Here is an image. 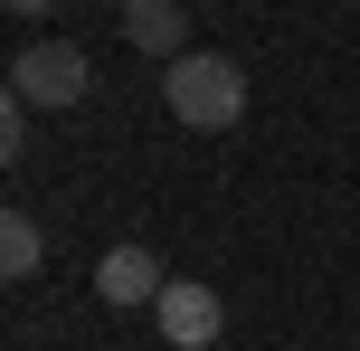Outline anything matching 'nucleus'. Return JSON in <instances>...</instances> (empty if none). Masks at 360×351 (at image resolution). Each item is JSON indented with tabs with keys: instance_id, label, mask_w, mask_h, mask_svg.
Listing matches in <instances>:
<instances>
[{
	"instance_id": "f257e3e1",
	"label": "nucleus",
	"mask_w": 360,
	"mask_h": 351,
	"mask_svg": "<svg viewBox=\"0 0 360 351\" xmlns=\"http://www.w3.org/2000/svg\"><path fill=\"white\" fill-rule=\"evenodd\" d=\"M162 95H171V114L190 133H228L237 114H247V67L218 57V48H190L180 67H162Z\"/></svg>"
},
{
	"instance_id": "f03ea898",
	"label": "nucleus",
	"mask_w": 360,
	"mask_h": 351,
	"mask_svg": "<svg viewBox=\"0 0 360 351\" xmlns=\"http://www.w3.org/2000/svg\"><path fill=\"white\" fill-rule=\"evenodd\" d=\"M86 48H76V38H38V48H19L10 57V95H19V105H57V114H67L76 105V95H86Z\"/></svg>"
},
{
	"instance_id": "7ed1b4c3",
	"label": "nucleus",
	"mask_w": 360,
	"mask_h": 351,
	"mask_svg": "<svg viewBox=\"0 0 360 351\" xmlns=\"http://www.w3.org/2000/svg\"><path fill=\"white\" fill-rule=\"evenodd\" d=\"M152 323H162V342H180V351H209V342H218V323H228V304H218L209 285L171 276V295L152 304Z\"/></svg>"
},
{
	"instance_id": "20e7f679",
	"label": "nucleus",
	"mask_w": 360,
	"mask_h": 351,
	"mask_svg": "<svg viewBox=\"0 0 360 351\" xmlns=\"http://www.w3.org/2000/svg\"><path fill=\"white\" fill-rule=\"evenodd\" d=\"M95 295L105 304H162L171 295V276H162V257H152V247H105V266H95Z\"/></svg>"
},
{
	"instance_id": "39448f33",
	"label": "nucleus",
	"mask_w": 360,
	"mask_h": 351,
	"mask_svg": "<svg viewBox=\"0 0 360 351\" xmlns=\"http://www.w3.org/2000/svg\"><path fill=\"white\" fill-rule=\"evenodd\" d=\"M124 38L180 67V57H190V10H180V0H124Z\"/></svg>"
},
{
	"instance_id": "423d86ee",
	"label": "nucleus",
	"mask_w": 360,
	"mask_h": 351,
	"mask_svg": "<svg viewBox=\"0 0 360 351\" xmlns=\"http://www.w3.org/2000/svg\"><path fill=\"white\" fill-rule=\"evenodd\" d=\"M38 266H48V238H38V219H29V209H10V219H0V276H10V285H29Z\"/></svg>"
}]
</instances>
